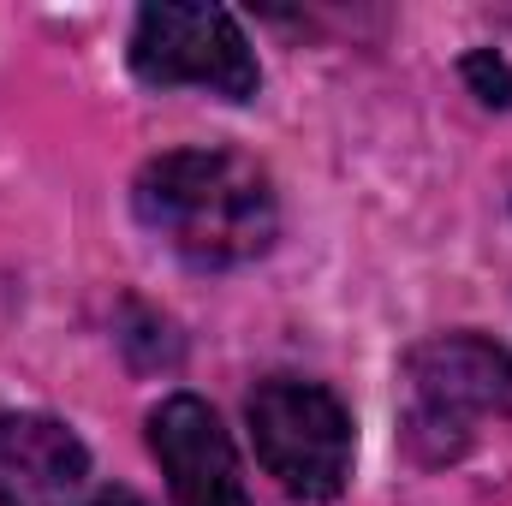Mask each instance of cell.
Wrapping results in <instances>:
<instances>
[{
    "mask_svg": "<svg viewBox=\"0 0 512 506\" xmlns=\"http://www.w3.org/2000/svg\"><path fill=\"white\" fill-rule=\"evenodd\" d=\"M251 441L268 477L304 506L334 501L352 477V417L322 381H262L251 393Z\"/></svg>",
    "mask_w": 512,
    "mask_h": 506,
    "instance_id": "3",
    "label": "cell"
},
{
    "mask_svg": "<svg viewBox=\"0 0 512 506\" xmlns=\"http://www.w3.org/2000/svg\"><path fill=\"white\" fill-rule=\"evenodd\" d=\"M137 221L185 262L239 268L274 245L280 209L268 173L233 149H173L155 155L131 185Z\"/></svg>",
    "mask_w": 512,
    "mask_h": 506,
    "instance_id": "1",
    "label": "cell"
},
{
    "mask_svg": "<svg viewBox=\"0 0 512 506\" xmlns=\"http://www.w3.org/2000/svg\"><path fill=\"white\" fill-rule=\"evenodd\" d=\"M131 72L143 84H197L227 102H251L262 72L227 6L155 0L131 24Z\"/></svg>",
    "mask_w": 512,
    "mask_h": 506,
    "instance_id": "4",
    "label": "cell"
},
{
    "mask_svg": "<svg viewBox=\"0 0 512 506\" xmlns=\"http://www.w3.org/2000/svg\"><path fill=\"white\" fill-rule=\"evenodd\" d=\"M84 506H143V501H137L131 489H102L96 501H84Z\"/></svg>",
    "mask_w": 512,
    "mask_h": 506,
    "instance_id": "8",
    "label": "cell"
},
{
    "mask_svg": "<svg viewBox=\"0 0 512 506\" xmlns=\"http://www.w3.org/2000/svg\"><path fill=\"white\" fill-rule=\"evenodd\" d=\"M149 447L167 471L173 506H251L239 453L221 429V417L197 393H173L149 411Z\"/></svg>",
    "mask_w": 512,
    "mask_h": 506,
    "instance_id": "5",
    "label": "cell"
},
{
    "mask_svg": "<svg viewBox=\"0 0 512 506\" xmlns=\"http://www.w3.org/2000/svg\"><path fill=\"white\" fill-rule=\"evenodd\" d=\"M90 477L84 441L42 411H0V506H66Z\"/></svg>",
    "mask_w": 512,
    "mask_h": 506,
    "instance_id": "6",
    "label": "cell"
},
{
    "mask_svg": "<svg viewBox=\"0 0 512 506\" xmlns=\"http://www.w3.org/2000/svg\"><path fill=\"white\" fill-rule=\"evenodd\" d=\"M512 411V358L483 334H435L405 358V447L447 465L471 447L477 423Z\"/></svg>",
    "mask_w": 512,
    "mask_h": 506,
    "instance_id": "2",
    "label": "cell"
},
{
    "mask_svg": "<svg viewBox=\"0 0 512 506\" xmlns=\"http://www.w3.org/2000/svg\"><path fill=\"white\" fill-rule=\"evenodd\" d=\"M465 78L477 84V96L489 102V108H512V72H507V60L501 54H465Z\"/></svg>",
    "mask_w": 512,
    "mask_h": 506,
    "instance_id": "7",
    "label": "cell"
}]
</instances>
